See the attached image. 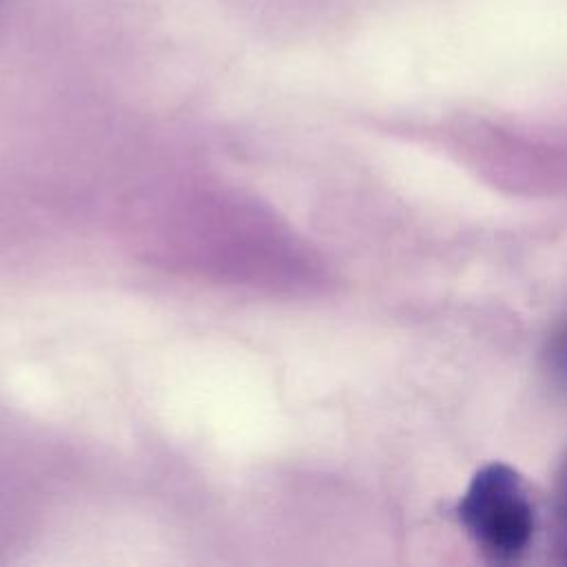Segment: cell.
Here are the masks:
<instances>
[{"instance_id":"7a4b0ae2","label":"cell","mask_w":567,"mask_h":567,"mask_svg":"<svg viewBox=\"0 0 567 567\" xmlns=\"http://www.w3.org/2000/svg\"><path fill=\"white\" fill-rule=\"evenodd\" d=\"M554 532H556V551L560 560L567 563V458L558 474L556 494H554Z\"/></svg>"},{"instance_id":"3957f363","label":"cell","mask_w":567,"mask_h":567,"mask_svg":"<svg viewBox=\"0 0 567 567\" xmlns=\"http://www.w3.org/2000/svg\"><path fill=\"white\" fill-rule=\"evenodd\" d=\"M549 361H551L554 372L567 383V323L563 326V330L556 334V339L551 343Z\"/></svg>"},{"instance_id":"6da1fadb","label":"cell","mask_w":567,"mask_h":567,"mask_svg":"<svg viewBox=\"0 0 567 567\" xmlns=\"http://www.w3.org/2000/svg\"><path fill=\"white\" fill-rule=\"evenodd\" d=\"M458 518L476 545L498 560L520 556L536 527L523 478L501 463L485 465L474 474L458 503Z\"/></svg>"}]
</instances>
